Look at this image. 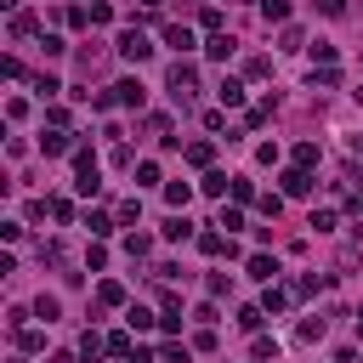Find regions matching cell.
Listing matches in <instances>:
<instances>
[{"mask_svg": "<svg viewBox=\"0 0 363 363\" xmlns=\"http://www.w3.org/2000/svg\"><path fill=\"white\" fill-rule=\"evenodd\" d=\"M164 91H170V96L187 108V102L199 96V68H193V62H170V74H164Z\"/></svg>", "mask_w": 363, "mask_h": 363, "instance_id": "cell-1", "label": "cell"}, {"mask_svg": "<svg viewBox=\"0 0 363 363\" xmlns=\"http://www.w3.org/2000/svg\"><path fill=\"white\" fill-rule=\"evenodd\" d=\"M119 57H125V62H147V57H153L147 34H142V28H125V34H119Z\"/></svg>", "mask_w": 363, "mask_h": 363, "instance_id": "cell-2", "label": "cell"}, {"mask_svg": "<svg viewBox=\"0 0 363 363\" xmlns=\"http://www.w3.org/2000/svg\"><path fill=\"white\" fill-rule=\"evenodd\" d=\"M278 182H284V199H306V193H312V170H301V164L284 170Z\"/></svg>", "mask_w": 363, "mask_h": 363, "instance_id": "cell-3", "label": "cell"}, {"mask_svg": "<svg viewBox=\"0 0 363 363\" xmlns=\"http://www.w3.org/2000/svg\"><path fill=\"white\" fill-rule=\"evenodd\" d=\"M108 91H113V102H125V108H142V96H147L142 79H119V85H108Z\"/></svg>", "mask_w": 363, "mask_h": 363, "instance_id": "cell-4", "label": "cell"}, {"mask_svg": "<svg viewBox=\"0 0 363 363\" xmlns=\"http://www.w3.org/2000/svg\"><path fill=\"white\" fill-rule=\"evenodd\" d=\"M40 153H45V159H57V153H74V136H68V130H45V136H40Z\"/></svg>", "mask_w": 363, "mask_h": 363, "instance_id": "cell-5", "label": "cell"}, {"mask_svg": "<svg viewBox=\"0 0 363 363\" xmlns=\"http://www.w3.org/2000/svg\"><path fill=\"white\" fill-rule=\"evenodd\" d=\"M199 250H204V255H238V244H233L227 233H199Z\"/></svg>", "mask_w": 363, "mask_h": 363, "instance_id": "cell-6", "label": "cell"}, {"mask_svg": "<svg viewBox=\"0 0 363 363\" xmlns=\"http://www.w3.org/2000/svg\"><path fill=\"white\" fill-rule=\"evenodd\" d=\"M199 193H210V199H221V193H233V176H227V170H204V182H199Z\"/></svg>", "mask_w": 363, "mask_h": 363, "instance_id": "cell-7", "label": "cell"}, {"mask_svg": "<svg viewBox=\"0 0 363 363\" xmlns=\"http://www.w3.org/2000/svg\"><path fill=\"white\" fill-rule=\"evenodd\" d=\"M250 278L272 284V278H278V261H272V255H250Z\"/></svg>", "mask_w": 363, "mask_h": 363, "instance_id": "cell-8", "label": "cell"}, {"mask_svg": "<svg viewBox=\"0 0 363 363\" xmlns=\"http://www.w3.org/2000/svg\"><path fill=\"white\" fill-rule=\"evenodd\" d=\"M96 301H102V306H125V284L102 278V284H96Z\"/></svg>", "mask_w": 363, "mask_h": 363, "instance_id": "cell-9", "label": "cell"}, {"mask_svg": "<svg viewBox=\"0 0 363 363\" xmlns=\"http://www.w3.org/2000/svg\"><path fill=\"white\" fill-rule=\"evenodd\" d=\"M164 45L187 51V45H193V28H182V23H164Z\"/></svg>", "mask_w": 363, "mask_h": 363, "instance_id": "cell-10", "label": "cell"}, {"mask_svg": "<svg viewBox=\"0 0 363 363\" xmlns=\"http://www.w3.org/2000/svg\"><path fill=\"white\" fill-rule=\"evenodd\" d=\"M216 96H221L227 108H244V85H238V79H221V85H216Z\"/></svg>", "mask_w": 363, "mask_h": 363, "instance_id": "cell-11", "label": "cell"}, {"mask_svg": "<svg viewBox=\"0 0 363 363\" xmlns=\"http://www.w3.org/2000/svg\"><path fill=\"white\" fill-rule=\"evenodd\" d=\"M210 159H216V142H187V164H199V170H204Z\"/></svg>", "mask_w": 363, "mask_h": 363, "instance_id": "cell-12", "label": "cell"}, {"mask_svg": "<svg viewBox=\"0 0 363 363\" xmlns=\"http://www.w3.org/2000/svg\"><path fill=\"white\" fill-rule=\"evenodd\" d=\"M261 323H267V306H244V312H238V329L261 335Z\"/></svg>", "mask_w": 363, "mask_h": 363, "instance_id": "cell-13", "label": "cell"}, {"mask_svg": "<svg viewBox=\"0 0 363 363\" xmlns=\"http://www.w3.org/2000/svg\"><path fill=\"white\" fill-rule=\"evenodd\" d=\"M40 346H45V335H40V329H28V323H23V329H17V352H23V357H28V352H40Z\"/></svg>", "mask_w": 363, "mask_h": 363, "instance_id": "cell-14", "label": "cell"}, {"mask_svg": "<svg viewBox=\"0 0 363 363\" xmlns=\"http://www.w3.org/2000/svg\"><path fill=\"white\" fill-rule=\"evenodd\" d=\"M102 352H108V340H102V335H79V357H85V363H96Z\"/></svg>", "mask_w": 363, "mask_h": 363, "instance_id": "cell-15", "label": "cell"}, {"mask_svg": "<svg viewBox=\"0 0 363 363\" xmlns=\"http://www.w3.org/2000/svg\"><path fill=\"white\" fill-rule=\"evenodd\" d=\"M108 352H113V357H130V352H136L130 329H113V335H108Z\"/></svg>", "mask_w": 363, "mask_h": 363, "instance_id": "cell-16", "label": "cell"}, {"mask_svg": "<svg viewBox=\"0 0 363 363\" xmlns=\"http://www.w3.org/2000/svg\"><path fill=\"white\" fill-rule=\"evenodd\" d=\"M34 28H40V17H34V11H11V34H17V40H23V34H34Z\"/></svg>", "mask_w": 363, "mask_h": 363, "instance_id": "cell-17", "label": "cell"}, {"mask_svg": "<svg viewBox=\"0 0 363 363\" xmlns=\"http://www.w3.org/2000/svg\"><path fill=\"white\" fill-rule=\"evenodd\" d=\"M204 51H210L216 62H227V57H233V40H227V34H210V40H204Z\"/></svg>", "mask_w": 363, "mask_h": 363, "instance_id": "cell-18", "label": "cell"}, {"mask_svg": "<svg viewBox=\"0 0 363 363\" xmlns=\"http://www.w3.org/2000/svg\"><path fill=\"white\" fill-rule=\"evenodd\" d=\"M85 227H91V238H108V233H113V216H102V210H91V216H85Z\"/></svg>", "mask_w": 363, "mask_h": 363, "instance_id": "cell-19", "label": "cell"}, {"mask_svg": "<svg viewBox=\"0 0 363 363\" xmlns=\"http://www.w3.org/2000/svg\"><path fill=\"white\" fill-rule=\"evenodd\" d=\"M216 227H227V233H233V227H244V204H221V216H216Z\"/></svg>", "mask_w": 363, "mask_h": 363, "instance_id": "cell-20", "label": "cell"}, {"mask_svg": "<svg viewBox=\"0 0 363 363\" xmlns=\"http://www.w3.org/2000/svg\"><path fill=\"white\" fill-rule=\"evenodd\" d=\"M164 238H176V244L193 238V221H187V216H170V221H164Z\"/></svg>", "mask_w": 363, "mask_h": 363, "instance_id": "cell-21", "label": "cell"}, {"mask_svg": "<svg viewBox=\"0 0 363 363\" xmlns=\"http://www.w3.org/2000/svg\"><path fill=\"white\" fill-rule=\"evenodd\" d=\"M261 306H267V312H284V306H289V289H278V284H267V295H261Z\"/></svg>", "mask_w": 363, "mask_h": 363, "instance_id": "cell-22", "label": "cell"}, {"mask_svg": "<svg viewBox=\"0 0 363 363\" xmlns=\"http://www.w3.org/2000/svg\"><path fill=\"white\" fill-rule=\"evenodd\" d=\"M261 17L267 23H289V0H261Z\"/></svg>", "mask_w": 363, "mask_h": 363, "instance_id": "cell-23", "label": "cell"}, {"mask_svg": "<svg viewBox=\"0 0 363 363\" xmlns=\"http://www.w3.org/2000/svg\"><path fill=\"white\" fill-rule=\"evenodd\" d=\"M295 164L312 170V164H318V142H295Z\"/></svg>", "mask_w": 363, "mask_h": 363, "instance_id": "cell-24", "label": "cell"}, {"mask_svg": "<svg viewBox=\"0 0 363 363\" xmlns=\"http://www.w3.org/2000/svg\"><path fill=\"white\" fill-rule=\"evenodd\" d=\"M57 312H62V306H57V295H40V301H34V318H45V323H57Z\"/></svg>", "mask_w": 363, "mask_h": 363, "instance_id": "cell-25", "label": "cell"}, {"mask_svg": "<svg viewBox=\"0 0 363 363\" xmlns=\"http://www.w3.org/2000/svg\"><path fill=\"white\" fill-rule=\"evenodd\" d=\"M272 113H278V102H272V96H267V102H255V108H250V125H267V119H272Z\"/></svg>", "mask_w": 363, "mask_h": 363, "instance_id": "cell-26", "label": "cell"}, {"mask_svg": "<svg viewBox=\"0 0 363 363\" xmlns=\"http://www.w3.org/2000/svg\"><path fill=\"white\" fill-rule=\"evenodd\" d=\"M164 199H170V204H176V210H182V204H187V199H193V187H187V182H170V187H164Z\"/></svg>", "mask_w": 363, "mask_h": 363, "instance_id": "cell-27", "label": "cell"}, {"mask_svg": "<svg viewBox=\"0 0 363 363\" xmlns=\"http://www.w3.org/2000/svg\"><path fill=\"white\" fill-rule=\"evenodd\" d=\"M233 199L250 204V199H255V182H250V176H233Z\"/></svg>", "mask_w": 363, "mask_h": 363, "instance_id": "cell-28", "label": "cell"}, {"mask_svg": "<svg viewBox=\"0 0 363 363\" xmlns=\"http://www.w3.org/2000/svg\"><path fill=\"white\" fill-rule=\"evenodd\" d=\"M125 318H130V329H153V323H159V318H153V312H147V306H130V312H125Z\"/></svg>", "mask_w": 363, "mask_h": 363, "instance_id": "cell-29", "label": "cell"}, {"mask_svg": "<svg viewBox=\"0 0 363 363\" xmlns=\"http://www.w3.org/2000/svg\"><path fill=\"white\" fill-rule=\"evenodd\" d=\"M199 28H210V34H221V11H216V6H204V11H199Z\"/></svg>", "mask_w": 363, "mask_h": 363, "instance_id": "cell-30", "label": "cell"}, {"mask_svg": "<svg viewBox=\"0 0 363 363\" xmlns=\"http://www.w3.org/2000/svg\"><path fill=\"white\" fill-rule=\"evenodd\" d=\"M312 85H323V91H329V85H340V74H335V62H323V68L312 74Z\"/></svg>", "mask_w": 363, "mask_h": 363, "instance_id": "cell-31", "label": "cell"}, {"mask_svg": "<svg viewBox=\"0 0 363 363\" xmlns=\"http://www.w3.org/2000/svg\"><path fill=\"white\" fill-rule=\"evenodd\" d=\"M250 352H255V357H261V363H267V357H278V346H272V340H267V335H255V340H250Z\"/></svg>", "mask_w": 363, "mask_h": 363, "instance_id": "cell-32", "label": "cell"}, {"mask_svg": "<svg viewBox=\"0 0 363 363\" xmlns=\"http://www.w3.org/2000/svg\"><path fill=\"white\" fill-rule=\"evenodd\" d=\"M244 74H250V79H261V74H272V62H267V57H250V62H244Z\"/></svg>", "mask_w": 363, "mask_h": 363, "instance_id": "cell-33", "label": "cell"}, {"mask_svg": "<svg viewBox=\"0 0 363 363\" xmlns=\"http://www.w3.org/2000/svg\"><path fill=\"white\" fill-rule=\"evenodd\" d=\"M255 204H261V216H278V210H284V199H278V193H261Z\"/></svg>", "mask_w": 363, "mask_h": 363, "instance_id": "cell-34", "label": "cell"}, {"mask_svg": "<svg viewBox=\"0 0 363 363\" xmlns=\"http://www.w3.org/2000/svg\"><path fill=\"white\" fill-rule=\"evenodd\" d=\"M301 340H323V318H306L301 323Z\"/></svg>", "mask_w": 363, "mask_h": 363, "instance_id": "cell-35", "label": "cell"}, {"mask_svg": "<svg viewBox=\"0 0 363 363\" xmlns=\"http://www.w3.org/2000/svg\"><path fill=\"white\" fill-rule=\"evenodd\" d=\"M318 11H323V17H340V11H346V0H318Z\"/></svg>", "mask_w": 363, "mask_h": 363, "instance_id": "cell-36", "label": "cell"}, {"mask_svg": "<svg viewBox=\"0 0 363 363\" xmlns=\"http://www.w3.org/2000/svg\"><path fill=\"white\" fill-rule=\"evenodd\" d=\"M125 363H153V352H147V346H136V352H130Z\"/></svg>", "mask_w": 363, "mask_h": 363, "instance_id": "cell-37", "label": "cell"}, {"mask_svg": "<svg viewBox=\"0 0 363 363\" xmlns=\"http://www.w3.org/2000/svg\"><path fill=\"white\" fill-rule=\"evenodd\" d=\"M159 6H164V0H142V11H159Z\"/></svg>", "mask_w": 363, "mask_h": 363, "instance_id": "cell-38", "label": "cell"}, {"mask_svg": "<svg viewBox=\"0 0 363 363\" xmlns=\"http://www.w3.org/2000/svg\"><path fill=\"white\" fill-rule=\"evenodd\" d=\"M51 363H74V357H68V352H57V357H51Z\"/></svg>", "mask_w": 363, "mask_h": 363, "instance_id": "cell-39", "label": "cell"}, {"mask_svg": "<svg viewBox=\"0 0 363 363\" xmlns=\"http://www.w3.org/2000/svg\"><path fill=\"white\" fill-rule=\"evenodd\" d=\"M357 340H363V306H357Z\"/></svg>", "mask_w": 363, "mask_h": 363, "instance_id": "cell-40", "label": "cell"}]
</instances>
